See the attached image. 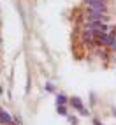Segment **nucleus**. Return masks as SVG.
I'll list each match as a JSON object with an SVG mask.
<instances>
[{"label":"nucleus","instance_id":"7ed1b4c3","mask_svg":"<svg viewBox=\"0 0 116 125\" xmlns=\"http://www.w3.org/2000/svg\"><path fill=\"white\" fill-rule=\"evenodd\" d=\"M65 102H67V97H65V95H58L56 97V104L58 106H63Z\"/></svg>","mask_w":116,"mask_h":125},{"label":"nucleus","instance_id":"f03ea898","mask_svg":"<svg viewBox=\"0 0 116 125\" xmlns=\"http://www.w3.org/2000/svg\"><path fill=\"white\" fill-rule=\"evenodd\" d=\"M72 106L76 107V109H79L83 115H88V111L85 109V107H83V104H81V101H79V99H76V97H74V99H72Z\"/></svg>","mask_w":116,"mask_h":125},{"label":"nucleus","instance_id":"423d86ee","mask_svg":"<svg viewBox=\"0 0 116 125\" xmlns=\"http://www.w3.org/2000/svg\"><path fill=\"white\" fill-rule=\"evenodd\" d=\"M113 48H114V49H116V41H114V44H113Z\"/></svg>","mask_w":116,"mask_h":125},{"label":"nucleus","instance_id":"f257e3e1","mask_svg":"<svg viewBox=\"0 0 116 125\" xmlns=\"http://www.w3.org/2000/svg\"><path fill=\"white\" fill-rule=\"evenodd\" d=\"M0 123L11 125V123H12V118H11V115H9V113H5V111H0Z\"/></svg>","mask_w":116,"mask_h":125},{"label":"nucleus","instance_id":"20e7f679","mask_svg":"<svg viewBox=\"0 0 116 125\" xmlns=\"http://www.w3.org/2000/svg\"><path fill=\"white\" fill-rule=\"evenodd\" d=\"M88 5H97V4H106L104 0H85Z\"/></svg>","mask_w":116,"mask_h":125},{"label":"nucleus","instance_id":"39448f33","mask_svg":"<svg viewBox=\"0 0 116 125\" xmlns=\"http://www.w3.org/2000/svg\"><path fill=\"white\" fill-rule=\"evenodd\" d=\"M58 113H60V115H65V113H67V109H65L63 106H58Z\"/></svg>","mask_w":116,"mask_h":125}]
</instances>
